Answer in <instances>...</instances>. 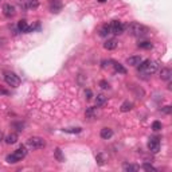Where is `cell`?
Segmentation results:
<instances>
[{
	"label": "cell",
	"instance_id": "obj_12",
	"mask_svg": "<svg viewBox=\"0 0 172 172\" xmlns=\"http://www.w3.org/2000/svg\"><path fill=\"white\" fill-rule=\"evenodd\" d=\"M140 62H141V57L140 55H133V57H129V58L126 59V63L129 66H137Z\"/></svg>",
	"mask_w": 172,
	"mask_h": 172
},
{
	"label": "cell",
	"instance_id": "obj_14",
	"mask_svg": "<svg viewBox=\"0 0 172 172\" xmlns=\"http://www.w3.org/2000/svg\"><path fill=\"white\" fill-rule=\"evenodd\" d=\"M104 47H105L106 50H114L117 47V40L114 39H108L105 43H104Z\"/></svg>",
	"mask_w": 172,
	"mask_h": 172
},
{
	"label": "cell",
	"instance_id": "obj_20",
	"mask_svg": "<svg viewBox=\"0 0 172 172\" xmlns=\"http://www.w3.org/2000/svg\"><path fill=\"white\" fill-rule=\"evenodd\" d=\"M85 114H86L87 119H94V117L97 116V109L96 108H93V106H90V108H87L86 109Z\"/></svg>",
	"mask_w": 172,
	"mask_h": 172
},
{
	"label": "cell",
	"instance_id": "obj_8",
	"mask_svg": "<svg viewBox=\"0 0 172 172\" xmlns=\"http://www.w3.org/2000/svg\"><path fill=\"white\" fill-rule=\"evenodd\" d=\"M171 77H172V70L170 67H163L160 70V78L163 81H170Z\"/></svg>",
	"mask_w": 172,
	"mask_h": 172
},
{
	"label": "cell",
	"instance_id": "obj_33",
	"mask_svg": "<svg viewBox=\"0 0 172 172\" xmlns=\"http://www.w3.org/2000/svg\"><path fill=\"white\" fill-rule=\"evenodd\" d=\"M13 126L18 128V130H23V128H24V123H15L13 124Z\"/></svg>",
	"mask_w": 172,
	"mask_h": 172
},
{
	"label": "cell",
	"instance_id": "obj_17",
	"mask_svg": "<svg viewBox=\"0 0 172 172\" xmlns=\"http://www.w3.org/2000/svg\"><path fill=\"white\" fill-rule=\"evenodd\" d=\"M132 108H133V104L129 102V101H125V102H123L120 109L123 113H126V112H129V110H132Z\"/></svg>",
	"mask_w": 172,
	"mask_h": 172
},
{
	"label": "cell",
	"instance_id": "obj_6",
	"mask_svg": "<svg viewBox=\"0 0 172 172\" xmlns=\"http://www.w3.org/2000/svg\"><path fill=\"white\" fill-rule=\"evenodd\" d=\"M148 149L151 151L152 153H157L160 149V141L159 139H156V137H153V139H151L148 141Z\"/></svg>",
	"mask_w": 172,
	"mask_h": 172
},
{
	"label": "cell",
	"instance_id": "obj_7",
	"mask_svg": "<svg viewBox=\"0 0 172 172\" xmlns=\"http://www.w3.org/2000/svg\"><path fill=\"white\" fill-rule=\"evenodd\" d=\"M3 13H4V16H7V18H12V16H15V7H13L12 4H9V3H7V4L3 5Z\"/></svg>",
	"mask_w": 172,
	"mask_h": 172
},
{
	"label": "cell",
	"instance_id": "obj_9",
	"mask_svg": "<svg viewBox=\"0 0 172 172\" xmlns=\"http://www.w3.org/2000/svg\"><path fill=\"white\" fill-rule=\"evenodd\" d=\"M50 9H51V12H54V13L60 12V9H62V3H60L59 0H51V2H50Z\"/></svg>",
	"mask_w": 172,
	"mask_h": 172
},
{
	"label": "cell",
	"instance_id": "obj_10",
	"mask_svg": "<svg viewBox=\"0 0 172 172\" xmlns=\"http://www.w3.org/2000/svg\"><path fill=\"white\" fill-rule=\"evenodd\" d=\"M26 155H27V149L24 147H20V148H18V149L15 151V152H13V156L16 157V160H18V161H20L22 159H24Z\"/></svg>",
	"mask_w": 172,
	"mask_h": 172
},
{
	"label": "cell",
	"instance_id": "obj_11",
	"mask_svg": "<svg viewBox=\"0 0 172 172\" xmlns=\"http://www.w3.org/2000/svg\"><path fill=\"white\" fill-rule=\"evenodd\" d=\"M100 136H101V139H104V140H109L110 137L113 136V130L110 129V128H102Z\"/></svg>",
	"mask_w": 172,
	"mask_h": 172
},
{
	"label": "cell",
	"instance_id": "obj_24",
	"mask_svg": "<svg viewBox=\"0 0 172 172\" xmlns=\"http://www.w3.org/2000/svg\"><path fill=\"white\" fill-rule=\"evenodd\" d=\"M137 46H139L140 49H144V50H151V49L153 47L152 43H151V42H147V40H145V42H140Z\"/></svg>",
	"mask_w": 172,
	"mask_h": 172
},
{
	"label": "cell",
	"instance_id": "obj_27",
	"mask_svg": "<svg viewBox=\"0 0 172 172\" xmlns=\"http://www.w3.org/2000/svg\"><path fill=\"white\" fill-rule=\"evenodd\" d=\"M5 161H7V163H9V164H15V163H18V160H16V157L13 156V153H11V155H7Z\"/></svg>",
	"mask_w": 172,
	"mask_h": 172
},
{
	"label": "cell",
	"instance_id": "obj_13",
	"mask_svg": "<svg viewBox=\"0 0 172 172\" xmlns=\"http://www.w3.org/2000/svg\"><path fill=\"white\" fill-rule=\"evenodd\" d=\"M39 5V2L38 0H28V2L26 3L24 5H22L24 9H34V8H36V7Z\"/></svg>",
	"mask_w": 172,
	"mask_h": 172
},
{
	"label": "cell",
	"instance_id": "obj_34",
	"mask_svg": "<svg viewBox=\"0 0 172 172\" xmlns=\"http://www.w3.org/2000/svg\"><path fill=\"white\" fill-rule=\"evenodd\" d=\"M0 94H4V96H8L9 92H8V90H5V89H3V87H0Z\"/></svg>",
	"mask_w": 172,
	"mask_h": 172
},
{
	"label": "cell",
	"instance_id": "obj_21",
	"mask_svg": "<svg viewBox=\"0 0 172 172\" xmlns=\"http://www.w3.org/2000/svg\"><path fill=\"white\" fill-rule=\"evenodd\" d=\"M113 67H114V70H116L117 73H120V74H126V69L124 67L121 63H117V62H113Z\"/></svg>",
	"mask_w": 172,
	"mask_h": 172
},
{
	"label": "cell",
	"instance_id": "obj_23",
	"mask_svg": "<svg viewBox=\"0 0 172 172\" xmlns=\"http://www.w3.org/2000/svg\"><path fill=\"white\" fill-rule=\"evenodd\" d=\"M105 102H106V97L104 96V94H98V96L96 97V105H97V106L104 105Z\"/></svg>",
	"mask_w": 172,
	"mask_h": 172
},
{
	"label": "cell",
	"instance_id": "obj_2",
	"mask_svg": "<svg viewBox=\"0 0 172 172\" xmlns=\"http://www.w3.org/2000/svg\"><path fill=\"white\" fill-rule=\"evenodd\" d=\"M128 28V34L132 36H136V38H140V36H145L148 34V28L144 24H140V23H130V24L126 26Z\"/></svg>",
	"mask_w": 172,
	"mask_h": 172
},
{
	"label": "cell",
	"instance_id": "obj_39",
	"mask_svg": "<svg viewBox=\"0 0 172 172\" xmlns=\"http://www.w3.org/2000/svg\"><path fill=\"white\" fill-rule=\"evenodd\" d=\"M3 45V39H0V46H2Z\"/></svg>",
	"mask_w": 172,
	"mask_h": 172
},
{
	"label": "cell",
	"instance_id": "obj_15",
	"mask_svg": "<svg viewBox=\"0 0 172 172\" xmlns=\"http://www.w3.org/2000/svg\"><path fill=\"white\" fill-rule=\"evenodd\" d=\"M18 30H19V32H28V24H27L26 20H19Z\"/></svg>",
	"mask_w": 172,
	"mask_h": 172
},
{
	"label": "cell",
	"instance_id": "obj_19",
	"mask_svg": "<svg viewBox=\"0 0 172 172\" xmlns=\"http://www.w3.org/2000/svg\"><path fill=\"white\" fill-rule=\"evenodd\" d=\"M54 155H55V159L58 160L59 163H63V161H65V156H63L62 149H60V148H55V151H54Z\"/></svg>",
	"mask_w": 172,
	"mask_h": 172
},
{
	"label": "cell",
	"instance_id": "obj_25",
	"mask_svg": "<svg viewBox=\"0 0 172 172\" xmlns=\"http://www.w3.org/2000/svg\"><path fill=\"white\" fill-rule=\"evenodd\" d=\"M139 170V167L137 166H133V164H124V171H133L136 172Z\"/></svg>",
	"mask_w": 172,
	"mask_h": 172
},
{
	"label": "cell",
	"instance_id": "obj_3",
	"mask_svg": "<svg viewBox=\"0 0 172 172\" xmlns=\"http://www.w3.org/2000/svg\"><path fill=\"white\" fill-rule=\"evenodd\" d=\"M26 145L30 149H42V148L46 147V141H45V139H42V137L32 136L27 140Z\"/></svg>",
	"mask_w": 172,
	"mask_h": 172
},
{
	"label": "cell",
	"instance_id": "obj_16",
	"mask_svg": "<svg viewBox=\"0 0 172 172\" xmlns=\"http://www.w3.org/2000/svg\"><path fill=\"white\" fill-rule=\"evenodd\" d=\"M110 34V24H104L102 27H101L100 28V36H104V38H105V36H108Z\"/></svg>",
	"mask_w": 172,
	"mask_h": 172
},
{
	"label": "cell",
	"instance_id": "obj_36",
	"mask_svg": "<svg viewBox=\"0 0 172 172\" xmlns=\"http://www.w3.org/2000/svg\"><path fill=\"white\" fill-rule=\"evenodd\" d=\"M19 2H20V4H22V5H24V4H26V3H27V2H28V0H19Z\"/></svg>",
	"mask_w": 172,
	"mask_h": 172
},
{
	"label": "cell",
	"instance_id": "obj_30",
	"mask_svg": "<svg viewBox=\"0 0 172 172\" xmlns=\"http://www.w3.org/2000/svg\"><path fill=\"white\" fill-rule=\"evenodd\" d=\"M100 87L101 89H104V90H108V89H110V85L106 82V81L102 79V81H100Z\"/></svg>",
	"mask_w": 172,
	"mask_h": 172
},
{
	"label": "cell",
	"instance_id": "obj_38",
	"mask_svg": "<svg viewBox=\"0 0 172 172\" xmlns=\"http://www.w3.org/2000/svg\"><path fill=\"white\" fill-rule=\"evenodd\" d=\"M98 2H100V3H105L106 0H98Z\"/></svg>",
	"mask_w": 172,
	"mask_h": 172
},
{
	"label": "cell",
	"instance_id": "obj_31",
	"mask_svg": "<svg viewBox=\"0 0 172 172\" xmlns=\"http://www.w3.org/2000/svg\"><path fill=\"white\" fill-rule=\"evenodd\" d=\"M85 98H86L87 101L93 98V93H92V90H90V89H86V90H85Z\"/></svg>",
	"mask_w": 172,
	"mask_h": 172
},
{
	"label": "cell",
	"instance_id": "obj_35",
	"mask_svg": "<svg viewBox=\"0 0 172 172\" xmlns=\"http://www.w3.org/2000/svg\"><path fill=\"white\" fill-rule=\"evenodd\" d=\"M109 63H112V60H102V67L109 66Z\"/></svg>",
	"mask_w": 172,
	"mask_h": 172
},
{
	"label": "cell",
	"instance_id": "obj_1",
	"mask_svg": "<svg viewBox=\"0 0 172 172\" xmlns=\"http://www.w3.org/2000/svg\"><path fill=\"white\" fill-rule=\"evenodd\" d=\"M157 69H159V63L156 60H151V59H147L144 62L141 60L139 65H137V70L143 75H151V74L156 73Z\"/></svg>",
	"mask_w": 172,
	"mask_h": 172
},
{
	"label": "cell",
	"instance_id": "obj_29",
	"mask_svg": "<svg viewBox=\"0 0 172 172\" xmlns=\"http://www.w3.org/2000/svg\"><path fill=\"white\" fill-rule=\"evenodd\" d=\"M161 126H163V125H161L160 121H153V123H152V129H153V130H156V132L161 129Z\"/></svg>",
	"mask_w": 172,
	"mask_h": 172
},
{
	"label": "cell",
	"instance_id": "obj_5",
	"mask_svg": "<svg viewBox=\"0 0 172 172\" xmlns=\"http://www.w3.org/2000/svg\"><path fill=\"white\" fill-rule=\"evenodd\" d=\"M124 28H125V26H124L120 20H113V22H110V34L120 35V34L124 32Z\"/></svg>",
	"mask_w": 172,
	"mask_h": 172
},
{
	"label": "cell",
	"instance_id": "obj_32",
	"mask_svg": "<svg viewBox=\"0 0 172 172\" xmlns=\"http://www.w3.org/2000/svg\"><path fill=\"white\" fill-rule=\"evenodd\" d=\"M171 110H172V108H171L170 105H167V106L161 108V112H163V113H166V114H170V113H171Z\"/></svg>",
	"mask_w": 172,
	"mask_h": 172
},
{
	"label": "cell",
	"instance_id": "obj_22",
	"mask_svg": "<svg viewBox=\"0 0 172 172\" xmlns=\"http://www.w3.org/2000/svg\"><path fill=\"white\" fill-rule=\"evenodd\" d=\"M82 128H63L62 132L65 133H71V134H77V133H81Z\"/></svg>",
	"mask_w": 172,
	"mask_h": 172
},
{
	"label": "cell",
	"instance_id": "obj_28",
	"mask_svg": "<svg viewBox=\"0 0 172 172\" xmlns=\"http://www.w3.org/2000/svg\"><path fill=\"white\" fill-rule=\"evenodd\" d=\"M96 160L98 161L100 166H104V164H105V157H104V155H102V153H98V155H97Z\"/></svg>",
	"mask_w": 172,
	"mask_h": 172
},
{
	"label": "cell",
	"instance_id": "obj_18",
	"mask_svg": "<svg viewBox=\"0 0 172 172\" xmlns=\"http://www.w3.org/2000/svg\"><path fill=\"white\" fill-rule=\"evenodd\" d=\"M16 141H18V134L16 133H9L8 136L5 137V143L9 144V145H11V144H15Z\"/></svg>",
	"mask_w": 172,
	"mask_h": 172
},
{
	"label": "cell",
	"instance_id": "obj_26",
	"mask_svg": "<svg viewBox=\"0 0 172 172\" xmlns=\"http://www.w3.org/2000/svg\"><path fill=\"white\" fill-rule=\"evenodd\" d=\"M143 168H144L145 171H149V172H157L156 168H155L152 164H149V163H144V164H143Z\"/></svg>",
	"mask_w": 172,
	"mask_h": 172
},
{
	"label": "cell",
	"instance_id": "obj_4",
	"mask_svg": "<svg viewBox=\"0 0 172 172\" xmlns=\"http://www.w3.org/2000/svg\"><path fill=\"white\" fill-rule=\"evenodd\" d=\"M4 81H5L7 85L12 86V87H18L20 85V78L15 73H5L4 74Z\"/></svg>",
	"mask_w": 172,
	"mask_h": 172
},
{
	"label": "cell",
	"instance_id": "obj_37",
	"mask_svg": "<svg viewBox=\"0 0 172 172\" xmlns=\"http://www.w3.org/2000/svg\"><path fill=\"white\" fill-rule=\"evenodd\" d=\"M3 139H4V137H3V133L0 132V143H2V141H3Z\"/></svg>",
	"mask_w": 172,
	"mask_h": 172
}]
</instances>
